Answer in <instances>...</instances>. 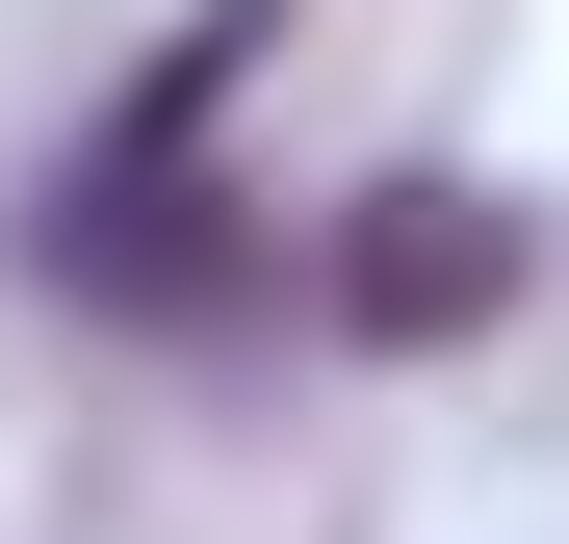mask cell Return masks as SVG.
<instances>
[{
	"instance_id": "1",
	"label": "cell",
	"mask_w": 569,
	"mask_h": 544,
	"mask_svg": "<svg viewBox=\"0 0 569 544\" xmlns=\"http://www.w3.org/2000/svg\"><path fill=\"white\" fill-rule=\"evenodd\" d=\"M259 27H284V0H208V27H181L130 105L52 156L27 259H52L78 311H130V337H233V311L284 286V234H233V181H208V105H233V52H259Z\"/></svg>"
},
{
	"instance_id": "2",
	"label": "cell",
	"mask_w": 569,
	"mask_h": 544,
	"mask_svg": "<svg viewBox=\"0 0 569 544\" xmlns=\"http://www.w3.org/2000/svg\"><path fill=\"white\" fill-rule=\"evenodd\" d=\"M492 286H518V208H466V181H362L337 208V311L362 337H466Z\"/></svg>"
}]
</instances>
